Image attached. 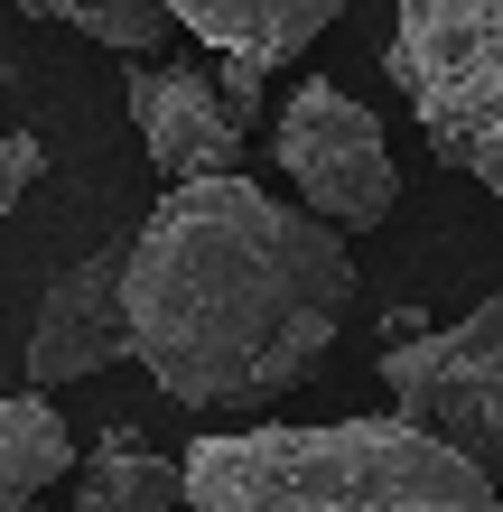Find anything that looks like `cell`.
<instances>
[{
  "label": "cell",
  "instance_id": "cell-1",
  "mask_svg": "<svg viewBox=\"0 0 503 512\" xmlns=\"http://www.w3.org/2000/svg\"><path fill=\"white\" fill-rule=\"evenodd\" d=\"M131 364L177 410H271L327 364L354 308V252L327 215L252 177L168 187L122 261Z\"/></svg>",
  "mask_w": 503,
  "mask_h": 512
},
{
  "label": "cell",
  "instance_id": "cell-2",
  "mask_svg": "<svg viewBox=\"0 0 503 512\" xmlns=\"http://www.w3.org/2000/svg\"><path fill=\"white\" fill-rule=\"evenodd\" d=\"M196 512H503L448 438L420 419H327V429H243L187 447Z\"/></svg>",
  "mask_w": 503,
  "mask_h": 512
},
{
  "label": "cell",
  "instance_id": "cell-3",
  "mask_svg": "<svg viewBox=\"0 0 503 512\" xmlns=\"http://www.w3.org/2000/svg\"><path fill=\"white\" fill-rule=\"evenodd\" d=\"M382 66L420 140L503 196V0H401Z\"/></svg>",
  "mask_w": 503,
  "mask_h": 512
},
{
  "label": "cell",
  "instance_id": "cell-4",
  "mask_svg": "<svg viewBox=\"0 0 503 512\" xmlns=\"http://www.w3.org/2000/svg\"><path fill=\"white\" fill-rule=\"evenodd\" d=\"M382 382H392L401 419H420L429 438H448L466 466L503 485V298L466 308L429 336H410L382 354Z\"/></svg>",
  "mask_w": 503,
  "mask_h": 512
},
{
  "label": "cell",
  "instance_id": "cell-5",
  "mask_svg": "<svg viewBox=\"0 0 503 512\" xmlns=\"http://www.w3.org/2000/svg\"><path fill=\"white\" fill-rule=\"evenodd\" d=\"M271 149H280L299 205L327 215L336 233H373L401 205V168H392V149H382V122L345 94V84H299V94L280 103Z\"/></svg>",
  "mask_w": 503,
  "mask_h": 512
},
{
  "label": "cell",
  "instance_id": "cell-6",
  "mask_svg": "<svg viewBox=\"0 0 503 512\" xmlns=\"http://www.w3.org/2000/svg\"><path fill=\"white\" fill-rule=\"evenodd\" d=\"M131 131H140V149H150V168L168 187L243 177V112L196 66H140L131 75Z\"/></svg>",
  "mask_w": 503,
  "mask_h": 512
},
{
  "label": "cell",
  "instance_id": "cell-7",
  "mask_svg": "<svg viewBox=\"0 0 503 512\" xmlns=\"http://www.w3.org/2000/svg\"><path fill=\"white\" fill-rule=\"evenodd\" d=\"M122 261H131V252L75 261L66 280L38 298V317H28V391H47V382H84V373H103V364H122V354H131Z\"/></svg>",
  "mask_w": 503,
  "mask_h": 512
},
{
  "label": "cell",
  "instance_id": "cell-8",
  "mask_svg": "<svg viewBox=\"0 0 503 512\" xmlns=\"http://www.w3.org/2000/svg\"><path fill=\"white\" fill-rule=\"evenodd\" d=\"M177 28L215 56H252V66H289L345 19V0H168Z\"/></svg>",
  "mask_w": 503,
  "mask_h": 512
},
{
  "label": "cell",
  "instance_id": "cell-9",
  "mask_svg": "<svg viewBox=\"0 0 503 512\" xmlns=\"http://www.w3.org/2000/svg\"><path fill=\"white\" fill-rule=\"evenodd\" d=\"M84 457H75V429L47 391H0V503H38L47 485H66Z\"/></svg>",
  "mask_w": 503,
  "mask_h": 512
},
{
  "label": "cell",
  "instance_id": "cell-10",
  "mask_svg": "<svg viewBox=\"0 0 503 512\" xmlns=\"http://www.w3.org/2000/svg\"><path fill=\"white\" fill-rule=\"evenodd\" d=\"M187 503V466L150 457V447H103L75 466V512H177Z\"/></svg>",
  "mask_w": 503,
  "mask_h": 512
},
{
  "label": "cell",
  "instance_id": "cell-11",
  "mask_svg": "<svg viewBox=\"0 0 503 512\" xmlns=\"http://www.w3.org/2000/svg\"><path fill=\"white\" fill-rule=\"evenodd\" d=\"M75 28L103 38V47H122V56H159L168 28H177V10H168V0H84Z\"/></svg>",
  "mask_w": 503,
  "mask_h": 512
},
{
  "label": "cell",
  "instance_id": "cell-12",
  "mask_svg": "<svg viewBox=\"0 0 503 512\" xmlns=\"http://www.w3.org/2000/svg\"><path fill=\"white\" fill-rule=\"evenodd\" d=\"M38 168H47V149L28 140V131H10V140H0V215H10V205L28 196V177H38Z\"/></svg>",
  "mask_w": 503,
  "mask_h": 512
},
{
  "label": "cell",
  "instance_id": "cell-13",
  "mask_svg": "<svg viewBox=\"0 0 503 512\" xmlns=\"http://www.w3.org/2000/svg\"><path fill=\"white\" fill-rule=\"evenodd\" d=\"M261 75H271V66H252V56H215V84H224V103H233V112H252V103H261Z\"/></svg>",
  "mask_w": 503,
  "mask_h": 512
},
{
  "label": "cell",
  "instance_id": "cell-14",
  "mask_svg": "<svg viewBox=\"0 0 503 512\" xmlns=\"http://www.w3.org/2000/svg\"><path fill=\"white\" fill-rule=\"evenodd\" d=\"M19 10H28V19H75L84 0H19Z\"/></svg>",
  "mask_w": 503,
  "mask_h": 512
},
{
  "label": "cell",
  "instance_id": "cell-15",
  "mask_svg": "<svg viewBox=\"0 0 503 512\" xmlns=\"http://www.w3.org/2000/svg\"><path fill=\"white\" fill-rule=\"evenodd\" d=\"M19 512H38V503H19Z\"/></svg>",
  "mask_w": 503,
  "mask_h": 512
}]
</instances>
